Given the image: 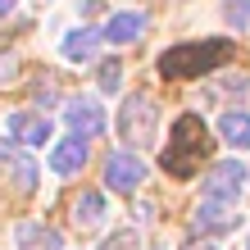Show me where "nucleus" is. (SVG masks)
I'll use <instances>...</instances> for the list:
<instances>
[{
    "instance_id": "nucleus-1",
    "label": "nucleus",
    "mask_w": 250,
    "mask_h": 250,
    "mask_svg": "<svg viewBox=\"0 0 250 250\" xmlns=\"http://www.w3.org/2000/svg\"><path fill=\"white\" fill-rule=\"evenodd\" d=\"M232 60V46L228 41H200V46H173L159 68L168 78H196V73H209V68H223Z\"/></svg>"
},
{
    "instance_id": "nucleus-2",
    "label": "nucleus",
    "mask_w": 250,
    "mask_h": 250,
    "mask_svg": "<svg viewBox=\"0 0 250 250\" xmlns=\"http://www.w3.org/2000/svg\"><path fill=\"white\" fill-rule=\"evenodd\" d=\"M155 132H159V109L146 96H132L119 105V137L127 146H155Z\"/></svg>"
},
{
    "instance_id": "nucleus-3",
    "label": "nucleus",
    "mask_w": 250,
    "mask_h": 250,
    "mask_svg": "<svg viewBox=\"0 0 250 250\" xmlns=\"http://www.w3.org/2000/svg\"><path fill=\"white\" fill-rule=\"evenodd\" d=\"M173 150H164V168L168 173H191V164H196V159L209 150V141H205V123L200 119H178V132H173Z\"/></svg>"
},
{
    "instance_id": "nucleus-4",
    "label": "nucleus",
    "mask_w": 250,
    "mask_h": 250,
    "mask_svg": "<svg viewBox=\"0 0 250 250\" xmlns=\"http://www.w3.org/2000/svg\"><path fill=\"white\" fill-rule=\"evenodd\" d=\"M150 178L146 173V159L132 155V150H114L105 159V187L119 191V196H132V191H141V182Z\"/></svg>"
},
{
    "instance_id": "nucleus-5",
    "label": "nucleus",
    "mask_w": 250,
    "mask_h": 250,
    "mask_svg": "<svg viewBox=\"0 0 250 250\" xmlns=\"http://www.w3.org/2000/svg\"><path fill=\"white\" fill-rule=\"evenodd\" d=\"M64 123H68V132L73 137H82V141H91V137H100L105 132V105H100L96 96H73L68 105H64Z\"/></svg>"
},
{
    "instance_id": "nucleus-6",
    "label": "nucleus",
    "mask_w": 250,
    "mask_h": 250,
    "mask_svg": "<svg viewBox=\"0 0 250 250\" xmlns=\"http://www.w3.org/2000/svg\"><path fill=\"white\" fill-rule=\"evenodd\" d=\"M246 187V164H237V159H223V164L209 168V178H205V200H218V205H232L241 196Z\"/></svg>"
},
{
    "instance_id": "nucleus-7",
    "label": "nucleus",
    "mask_w": 250,
    "mask_h": 250,
    "mask_svg": "<svg viewBox=\"0 0 250 250\" xmlns=\"http://www.w3.org/2000/svg\"><path fill=\"white\" fill-rule=\"evenodd\" d=\"M5 141H19V146H46V141H55V127H50V119L46 114H9L5 119Z\"/></svg>"
},
{
    "instance_id": "nucleus-8",
    "label": "nucleus",
    "mask_w": 250,
    "mask_h": 250,
    "mask_svg": "<svg viewBox=\"0 0 250 250\" xmlns=\"http://www.w3.org/2000/svg\"><path fill=\"white\" fill-rule=\"evenodd\" d=\"M86 155H91V146H86L82 137H73V132H68L64 141H50L46 164H50V173H55V178H73V173H82Z\"/></svg>"
},
{
    "instance_id": "nucleus-9",
    "label": "nucleus",
    "mask_w": 250,
    "mask_h": 250,
    "mask_svg": "<svg viewBox=\"0 0 250 250\" xmlns=\"http://www.w3.org/2000/svg\"><path fill=\"white\" fill-rule=\"evenodd\" d=\"M146 32V14L141 9H119V14H109L105 27H100V41H109V46H132Z\"/></svg>"
},
{
    "instance_id": "nucleus-10",
    "label": "nucleus",
    "mask_w": 250,
    "mask_h": 250,
    "mask_svg": "<svg viewBox=\"0 0 250 250\" xmlns=\"http://www.w3.org/2000/svg\"><path fill=\"white\" fill-rule=\"evenodd\" d=\"M96 50H100V27H68L64 41H60V55L68 64H91L96 60Z\"/></svg>"
},
{
    "instance_id": "nucleus-11",
    "label": "nucleus",
    "mask_w": 250,
    "mask_h": 250,
    "mask_svg": "<svg viewBox=\"0 0 250 250\" xmlns=\"http://www.w3.org/2000/svg\"><path fill=\"white\" fill-rule=\"evenodd\" d=\"M241 218L232 214V205H218V200H205L200 209H196V218H191V228L196 232H232Z\"/></svg>"
},
{
    "instance_id": "nucleus-12",
    "label": "nucleus",
    "mask_w": 250,
    "mask_h": 250,
    "mask_svg": "<svg viewBox=\"0 0 250 250\" xmlns=\"http://www.w3.org/2000/svg\"><path fill=\"white\" fill-rule=\"evenodd\" d=\"M14 241H19V250H60V232L46 223H19Z\"/></svg>"
},
{
    "instance_id": "nucleus-13",
    "label": "nucleus",
    "mask_w": 250,
    "mask_h": 250,
    "mask_svg": "<svg viewBox=\"0 0 250 250\" xmlns=\"http://www.w3.org/2000/svg\"><path fill=\"white\" fill-rule=\"evenodd\" d=\"M218 137H223L232 150H250V114H241V109L223 114V119H218Z\"/></svg>"
},
{
    "instance_id": "nucleus-14",
    "label": "nucleus",
    "mask_w": 250,
    "mask_h": 250,
    "mask_svg": "<svg viewBox=\"0 0 250 250\" xmlns=\"http://www.w3.org/2000/svg\"><path fill=\"white\" fill-rule=\"evenodd\" d=\"M73 223L78 228H100L105 223V196H100V191H82V196L73 200Z\"/></svg>"
},
{
    "instance_id": "nucleus-15",
    "label": "nucleus",
    "mask_w": 250,
    "mask_h": 250,
    "mask_svg": "<svg viewBox=\"0 0 250 250\" xmlns=\"http://www.w3.org/2000/svg\"><path fill=\"white\" fill-rule=\"evenodd\" d=\"M9 168H14V187L19 191H37V159H27V155H19L14 150V159H9Z\"/></svg>"
},
{
    "instance_id": "nucleus-16",
    "label": "nucleus",
    "mask_w": 250,
    "mask_h": 250,
    "mask_svg": "<svg viewBox=\"0 0 250 250\" xmlns=\"http://www.w3.org/2000/svg\"><path fill=\"white\" fill-rule=\"evenodd\" d=\"M96 78H100V91H105V96H114V91L123 86V64H119V60H105Z\"/></svg>"
},
{
    "instance_id": "nucleus-17",
    "label": "nucleus",
    "mask_w": 250,
    "mask_h": 250,
    "mask_svg": "<svg viewBox=\"0 0 250 250\" xmlns=\"http://www.w3.org/2000/svg\"><path fill=\"white\" fill-rule=\"evenodd\" d=\"M228 23L241 32V27L250 23V0H228Z\"/></svg>"
},
{
    "instance_id": "nucleus-18",
    "label": "nucleus",
    "mask_w": 250,
    "mask_h": 250,
    "mask_svg": "<svg viewBox=\"0 0 250 250\" xmlns=\"http://www.w3.org/2000/svg\"><path fill=\"white\" fill-rule=\"evenodd\" d=\"M105 250H132V232H119V237H109Z\"/></svg>"
},
{
    "instance_id": "nucleus-19",
    "label": "nucleus",
    "mask_w": 250,
    "mask_h": 250,
    "mask_svg": "<svg viewBox=\"0 0 250 250\" xmlns=\"http://www.w3.org/2000/svg\"><path fill=\"white\" fill-rule=\"evenodd\" d=\"M14 78V60H0V82H9Z\"/></svg>"
},
{
    "instance_id": "nucleus-20",
    "label": "nucleus",
    "mask_w": 250,
    "mask_h": 250,
    "mask_svg": "<svg viewBox=\"0 0 250 250\" xmlns=\"http://www.w3.org/2000/svg\"><path fill=\"white\" fill-rule=\"evenodd\" d=\"M187 250H218V246H214V241H191Z\"/></svg>"
},
{
    "instance_id": "nucleus-21",
    "label": "nucleus",
    "mask_w": 250,
    "mask_h": 250,
    "mask_svg": "<svg viewBox=\"0 0 250 250\" xmlns=\"http://www.w3.org/2000/svg\"><path fill=\"white\" fill-rule=\"evenodd\" d=\"M14 5H19V0H0V14H9Z\"/></svg>"
}]
</instances>
